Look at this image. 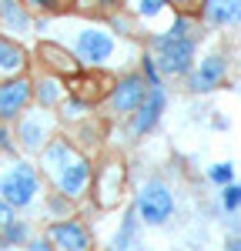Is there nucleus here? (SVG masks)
Returning <instances> with one entry per match:
<instances>
[{
    "mask_svg": "<svg viewBox=\"0 0 241 251\" xmlns=\"http://www.w3.org/2000/svg\"><path fill=\"white\" fill-rule=\"evenodd\" d=\"M194 50H198V40L174 37L171 30L151 37V54L158 60L161 77H184L194 67Z\"/></svg>",
    "mask_w": 241,
    "mask_h": 251,
    "instance_id": "obj_1",
    "label": "nucleus"
},
{
    "mask_svg": "<svg viewBox=\"0 0 241 251\" xmlns=\"http://www.w3.org/2000/svg\"><path fill=\"white\" fill-rule=\"evenodd\" d=\"M0 194L17 208V211H27L40 194V168H34L30 161H14L7 171L0 174Z\"/></svg>",
    "mask_w": 241,
    "mask_h": 251,
    "instance_id": "obj_2",
    "label": "nucleus"
},
{
    "mask_svg": "<svg viewBox=\"0 0 241 251\" xmlns=\"http://www.w3.org/2000/svg\"><path fill=\"white\" fill-rule=\"evenodd\" d=\"M134 208H138V218L144 225H151V228L154 225H168L171 214H174V194H171V188L161 177H151V181L141 184Z\"/></svg>",
    "mask_w": 241,
    "mask_h": 251,
    "instance_id": "obj_3",
    "label": "nucleus"
},
{
    "mask_svg": "<svg viewBox=\"0 0 241 251\" xmlns=\"http://www.w3.org/2000/svg\"><path fill=\"white\" fill-rule=\"evenodd\" d=\"M114 50H118V40L107 27H80L74 37V54L84 67H104L114 57Z\"/></svg>",
    "mask_w": 241,
    "mask_h": 251,
    "instance_id": "obj_4",
    "label": "nucleus"
},
{
    "mask_svg": "<svg viewBox=\"0 0 241 251\" xmlns=\"http://www.w3.org/2000/svg\"><path fill=\"white\" fill-rule=\"evenodd\" d=\"M47 181H50L60 194H67L71 201H80L84 194L91 191V181H94V164H91V161L77 151L71 161H64V164H60V168L50 174Z\"/></svg>",
    "mask_w": 241,
    "mask_h": 251,
    "instance_id": "obj_5",
    "label": "nucleus"
},
{
    "mask_svg": "<svg viewBox=\"0 0 241 251\" xmlns=\"http://www.w3.org/2000/svg\"><path fill=\"white\" fill-rule=\"evenodd\" d=\"M14 134H17V144L27 151V154H40L44 144L54 137V121L47 117V107L40 111H24V114L14 121Z\"/></svg>",
    "mask_w": 241,
    "mask_h": 251,
    "instance_id": "obj_6",
    "label": "nucleus"
},
{
    "mask_svg": "<svg viewBox=\"0 0 241 251\" xmlns=\"http://www.w3.org/2000/svg\"><path fill=\"white\" fill-rule=\"evenodd\" d=\"M30 104H34V77L14 74V77L0 80V121L14 124Z\"/></svg>",
    "mask_w": 241,
    "mask_h": 251,
    "instance_id": "obj_7",
    "label": "nucleus"
},
{
    "mask_svg": "<svg viewBox=\"0 0 241 251\" xmlns=\"http://www.w3.org/2000/svg\"><path fill=\"white\" fill-rule=\"evenodd\" d=\"M147 80L144 74H124L111 84V94H107V104H111V111L120 117H131L134 111L141 107V100L147 97Z\"/></svg>",
    "mask_w": 241,
    "mask_h": 251,
    "instance_id": "obj_8",
    "label": "nucleus"
},
{
    "mask_svg": "<svg viewBox=\"0 0 241 251\" xmlns=\"http://www.w3.org/2000/svg\"><path fill=\"white\" fill-rule=\"evenodd\" d=\"M64 84H67V94L80 97V100H87V104L94 107L100 97L111 94V84H114V80L107 77L100 67H80L77 74H71Z\"/></svg>",
    "mask_w": 241,
    "mask_h": 251,
    "instance_id": "obj_9",
    "label": "nucleus"
},
{
    "mask_svg": "<svg viewBox=\"0 0 241 251\" xmlns=\"http://www.w3.org/2000/svg\"><path fill=\"white\" fill-rule=\"evenodd\" d=\"M47 238L54 248H67V251H87L91 248V231L80 225L77 218H60V221H50L47 225Z\"/></svg>",
    "mask_w": 241,
    "mask_h": 251,
    "instance_id": "obj_10",
    "label": "nucleus"
},
{
    "mask_svg": "<svg viewBox=\"0 0 241 251\" xmlns=\"http://www.w3.org/2000/svg\"><path fill=\"white\" fill-rule=\"evenodd\" d=\"M164 104H168V94H164V87H147V97L141 100V107L131 114V134L141 137L147 134V131H154L158 127L161 114H164Z\"/></svg>",
    "mask_w": 241,
    "mask_h": 251,
    "instance_id": "obj_11",
    "label": "nucleus"
},
{
    "mask_svg": "<svg viewBox=\"0 0 241 251\" xmlns=\"http://www.w3.org/2000/svg\"><path fill=\"white\" fill-rule=\"evenodd\" d=\"M224 77H228L224 57H221V54H208L198 67L188 71V87H191L194 94H208V91H215L218 84H224Z\"/></svg>",
    "mask_w": 241,
    "mask_h": 251,
    "instance_id": "obj_12",
    "label": "nucleus"
},
{
    "mask_svg": "<svg viewBox=\"0 0 241 251\" xmlns=\"http://www.w3.org/2000/svg\"><path fill=\"white\" fill-rule=\"evenodd\" d=\"M91 184H94V181H91ZM94 191H97L100 208L118 204L120 191H124V168H120L118 161H107L104 168H97V184H94Z\"/></svg>",
    "mask_w": 241,
    "mask_h": 251,
    "instance_id": "obj_13",
    "label": "nucleus"
},
{
    "mask_svg": "<svg viewBox=\"0 0 241 251\" xmlns=\"http://www.w3.org/2000/svg\"><path fill=\"white\" fill-rule=\"evenodd\" d=\"M37 57L47 64V71H50V74H60L64 80L71 77V74H77L80 67H84L74 50H67V47H60V44H50V40L37 47Z\"/></svg>",
    "mask_w": 241,
    "mask_h": 251,
    "instance_id": "obj_14",
    "label": "nucleus"
},
{
    "mask_svg": "<svg viewBox=\"0 0 241 251\" xmlns=\"http://www.w3.org/2000/svg\"><path fill=\"white\" fill-rule=\"evenodd\" d=\"M30 27H34V17H30V7L24 0H0V30L3 34L20 40Z\"/></svg>",
    "mask_w": 241,
    "mask_h": 251,
    "instance_id": "obj_15",
    "label": "nucleus"
},
{
    "mask_svg": "<svg viewBox=\"0 0 241 251\" xmlns=\"http://www.w3.org/2000/svg\"><path fill=\"white\" fill-rule=\"evenodd\" d=\"M27 50L17 37L10 34H0V80L14 77V74H27Z\"/></svg>",
    "mask_w": 241,
    "mask_h": 251,
    "instance_id": "obj_16",
    "label": "nucleus"
},
{
    "mask_svg": "<svg viewBox=\"0 0 241 251\" xmlns=\"http://www.w3.org/2000/svg\"><path fill=\"white\" fill-rule=\"evenodd\" d=\"M67 97V84H64V77L60 74H44V77L34 80V104L37 107H47V111H54L60 100Z\"/></svg>",
    "mask_w": 241,
    "mask_h": 251,
    "instance_id": "obj_17",
    "label": "nucleus"
},
{
    "mask_svg": "<svg viewBox=\"0 0 241 251\" xmlns=\"http://www.w3.org/2000/svg\"><path fill=\"white\" fill-rule=\"evenodd\" d=\"M201 14H204V20H208L211 27L238 24L241 20V0H208Z\"/></svg>",
    "mask_w": 241,
    "mask_h": 251,
    "instance_id": "obj_18",
    "label": "nucleus"
},
{
    "mask_svg": "<svg viewBox=\"0 0 241 251\" xmlns=\"http://www.w3.org/2000/svg\"><path fill=\"white\" fill-rule=\"evenodd\" d=\"M138 241H141V221H138V208L131 204V208L124 211V221H120L118 234L111 238V245H114V248H134Z\"/></svg>",
    "mask_w": 241,
    "mask_h": 251,
    "instance_id": "obj_19",
    "label": "nucleus"
},
{
    "mask_svg": "<svg viewBox=\"0 0 241 251\" xmlns=\"http://www.w3.org/2000/svg\"><path fill=\"white\" fill-rule=\"evenodd\" d=\"M27 241H30V225L20 221V218H10L0 228V245L3 248H17V245H27Z\"/></svg>",
    "mask_w": 241,
    "mask_h": 251,
    "instance_id": "obj_20",
    "label": "nucleus"
},
{
    "mask_svg": "<svg viewBox=\"0 0 241 251\" xmlns=\"http://www.w3.org/2000/svg\"><path fill=\"white\" fill-rule=\"evenodd\" d=\"M57 111H60L64 121H77V117H84L87 111H91V104H87V100H80V97H74V94H67L57 104Z\"/></svg>",
    "mask_w": 241,
    "mask_h": 251,
    "instance_id": "obj_21",
    "label": "nucleus"
},
{
    "mask_svg": "<svg viewBox=\"0 0 241 251\" xmlns=\"http://www.w3.org/2000/svg\"><path fill=\"white\" fill-rule=\"evenodd\" d=\"M174 37H184V40H198V20L191 17V14H178L174 24L168 27Z\"/></svg>",
    "mask_w": 241,
    "mask_h": 251,
    "instance_id": "obj_22",
    "label": "nucleus"
},
{
    "mask_svg": "<svg viewBox=\"0 0 241 251\" xmlns=\"http://www.w3.org/2000/svg\"><path fill=\"white\" fill-rule=\"evenodd\" d=\"M0 151L10 157H17L20 144H17V134H14V124L10 121H0Z\"/></svg>",
    "mask_w": 241,
    "mask_h": 251,
    "instance_id": "obj_23",
    "label": "nucleus"
},
{
    "mask_svg": "<svg viewBox=\"0 0 241 251\" xmlns=\"http://www.w3.org/2000/svg\"><path fill=\"white\" fill-rule=\"evenodd\" d=\"M141 74H144V80L151 84V87H158L161 84V71H158V60H154V54L147 50L144 57H141Z\"/></svg>",
    "mask_w": 241,
    "mask_h": 251,
    "instance_id": "obj_24",
    "label": "nucleus"
},
{
    "mask_svg": "<svg viewBox=\"0 0 241 251\" xmlns=\"http://www.w3.org/2000/svg\"><path fill=\"white\" fill-rule=\"evenodd\" d=\"M231 177H235V164H215V168H208V181H215V184H231Z\"/></svg>",
    "mask_w": 241,
    "mask_h": 251,
    "instance_id": "obj_25",
    "label": "nucleus"
},
{
    "mask_svg": "<svg viewBox=\"0 0 241 251\" xmlns=\"http://www.w3.org/2000/svg\"><path fill=\"white\" fill-rule=\"evenodd\" d=\"M204 3L208 0H168V7H174L178 14H191V17H198L201 10H204Z\"/></svg>",
    "mask_w": 241,
    "mask_h": 251,
    "instance_id": "obj_26",
    "label": "nucleus"
},
{
    "mask_svg": "<svg viewBox=\"0 0 241 251\" xmlns=\"http://www.w3.org/2000/svg\"><path fill=\"white\" fill-rule=\"evenodd\" d=\"M71 204H74V201H71V198H67V194H47V211L50 214H67L71 211Z\"/></svg>",
    "mask_w": 241,
    "mask_h": 251,
    "instance_id": "obj_27",
    "label": "nucleus"
},
{
    "mask_svg": "<svg viewBox=\"0 0 241 251\" xmlns=\"http://www.w3.org/2000/svg\"><path fill=\"white\" fill-rule=\"evenodd\" d=\"M221 204H224L228 211H238V208H241V188H238V184H224Z\"/></svg>",
    "mask_w": 241,
    "mask_h": 251,
    "instance_id": "obj_28",
    "label": "nucleus"
},
{
    "mask_svg": "<svg viewBox=\"0 0 241 251\" xmlns=\"http://www.w3.org/2000/svg\"><path fill=\"white\" fill-rule=\"evenodd\" d=\"M164 7H168V0H141L138 14H141V17H158Z\"/></svg>",
    "mask_w": 241,
    "mask_h": 251,
    "instance_id": "obj_29",
    "label": "nucleus"
},
{
    "mask_svg": "<svg viewBox=\"0 0 241 251\" xmlns=\"http://www.w3.org/2000/svg\"><path fill=\"white\" fill-rule=\"evenodd\" d=\"M30 10H40V14H54L60 7V0H24Z\"/></svg>",
    "mask_w": 241,
    "mask_h": 251,
    "instance_id": "obj_30",
    "label": "nucleus"
},
{
    "mask_svg": "<svg viewBox=\"0 0 241 251\" xmlns=\"http://www.w3.org/2000/svg\"><path fill=\"white\" fill-rule=\"evenodd\" d=\"M10 218H17V208H14V204H10V201H7V198L0 194V228H3V225H7Z\"/></svg>",
    "mask_w": 241,
    "mask_h": 251,
    "instance_id": "obj_31",
    "label": "nucleus"
},
{
    "mask_svg": "<svg viewBox=\"0 0 241 251\" xmlns=\"http://www.w3.org/2000/svg\"><path fill=\"white\" fill-rule=\"evenodd\" d=\"M27 248H30V251H47V248H54V245H50V238L44 234V238H30Z\"/></svg>",
    "mask_w": 241,
    "mask_h": 251,
    "instance_id": "obj_32",
    "label": "nucleus"
},
{
    "mask_svg": "<svg viewBox=\"0 0 241 251\" xmlns=\"http://www.w3.org/2000/svg\"><path fill=\"white\" fill-rule=\"evenodd\" d=\"M231 248H235V251H241V238H238V241H231Z\"/></svg>",
    "mask_w": 241,
    "mask_h": 251,
    "instance_id": "obj_33",
    "label": "nucleus"
}]
</instances>
